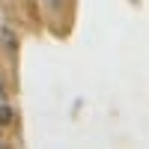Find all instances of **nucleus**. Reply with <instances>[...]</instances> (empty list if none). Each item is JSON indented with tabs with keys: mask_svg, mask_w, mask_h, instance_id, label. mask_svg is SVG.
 <instances>
[{
	"mask_svg": "<svg viewBox=\"0 0 149 149\" xmlns=\"http://www.w3.org/2000/svg\"><path fill=\"white\" fill-rule=\"evenodd\" d=\"M48 3H51V6H60V3H63V0H48Z\"/></svg>",
	"mask_w": 149,
	"mask_h": 149,
	"instance_id": "nucleus-2",
	"label": "nucleus"
},
{
	"mask_svg": "<svg viewBox=\"0 0 149 149\" xmlns=\"http://www.w3.org/2000/svg\"><path fill=\"white\" fill-rule=\"evenodd\" d=\"M12 122V107H9V98H6V90L0 84V125H9Z\"/></svg>",
	"mask_w": 149,
	"mask_h": 149,
	"instance_id": "nucleus-1",
	"label": "nucleus"
}]
</instances>
